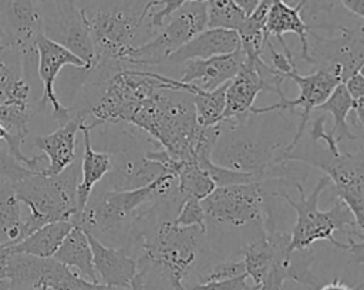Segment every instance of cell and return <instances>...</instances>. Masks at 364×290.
Instances as JSON below:
<instances>
[{"mask_svg":"<svg viewBox=\"0 0 364 290\" xmlns=\"http://www.w3.org/2000/svg\"><path fill=\"white\" fill-rule=\"evenodd\" d=\"M328 185H331L330 179L324 175L317 181L309 195L306 193L301 182H296L293 186L299 192L297 200L291 199L286 189L279 193V198H283L297 215L296 223L290 232L287 252L293 253L306 250L310 249L314 242L326 240L340 250L348 252L357 263L361 264L364 245L363 240L355 242L354 237L357 236L358 239H364V227L357 223L350 208L337 198L331 209H318L320 196Z\"/></svg>","mask_w":364,"mask_h":290,"instance_id":"6da1fadb","label":"cell"},{"mask_svg":"<svg viewBox=\"0 0 364 290\" xmlns=\"http://www.w3.org/2000/svg\"><path fill=\"white\" fill-rule=\"evenodd\" d=\"M125 122L145 131L172 158L195 162L200 127L189 92L161 88L142 100Z\"/></svg>","mask_w":364,"mask_h":290,"instance_id":"7a4b0ae2","label":"cell"},{"mask_svg":"<svg viewBox=\"0 0 364 290\" xmlns=\"http://www.w3.org/2000/svg\"><path fill=\"white\" fill-rule=\"evenodd\" d=\"M148 0H134L127 4L100 7L87 13L90 36L94 48V64L88 70L92 85L104 84L111 75L127 68L124 61L135 47L142 27H149Z\"/></svg>","mask_w":364,"mask_h":290,"instance_id":"3957f363","label":"cell"},{"mask_svg":"<svg viewBox=\"0 0 364 290\" xmlns=\"http://www.w3.org/2000/svg\"><path fill=\"white\" fill-rule=\"evenodd\" d=\"M136 235L142 262L154 267L169 290H186L185 279L193 270L205 232L196 226H178L173 220L144 223Z\"/></svg>","mask_w":364,"mask_h":290,"instance_id":"277c9868","label":"cell"},{"mask_svg":"<svg viewBox=\"0 0 364 290\" xmlns=\"http://www.w3.org/2000/svg\"><path fill=\"white\" fill-rule=\"evenodd\" d=\"M80 165L74 161L57 175L36 172L13 185V189L28 208L24 218V232L28 236L36 229L57 220H71L77 213V185Z\"/></svg>","mask_w":364,"mask_h":290,"instance_id":"5b68a950","label":"cell"},{"mask_svg":"<svg viewBox=\"0 0 364 290\" xmlns=\"http://www.w3.org/2000/svg\"><path fill=\"white\" fill-rule=\"evenodd\" d=\"M280 188L282 183L276 179L216 186L200 203L205 216L216 223L272 230L276 226L270 199L277 198Z\"/></svg>","mask_w":364,"mask_h":290,"instance_id":"8992f818","label":"cell"},{"mask_svg":"<svg viewBox=\"0 0 364 290\" xmlns=\"http://www.w3.org/2000/svg\"><path fill=\"white\" fill-rule=\"evenodd\" d=\"M176 190V176L162 173L152 182L124 190H102L90 196L85 208L71 218V223L85 230L109 232L119 227L142 205L165 198Z\"/></svg>","mask_w":364,"mask_h":290,"instance_id":"52a82bcc","label":"cell"},{"mask_svg":"<svg viewBox=\"0 0 364 290\" xmlns=\"http://www.w3.org/2000/svg\"><path fill=\"white\" fill-rule=\"evenodd\" d=\"M169 17V23L162 26L152 40L129 50L124 61L125 67H161L171 53L206 28V1L185 3Z\"/></svg>","mask_w":364,"mask_h":290,"instance_id":"ba28073f","label":"cell"},{"mask_svg":"<svg viewBox=\"0 0 364 290\" xmlns=\"http://www.w3.org/2000/svg\"><path fill=\"white\" fill-rule=\"evenodd\" d=\"M336 36L323 37L314 30L309 33V64L344 82L364 64L363 20L354 27L337 24Z\"/></svg>","mask_w":364,"mask_h":290,"instance_id":"9c48e42d","label":"cell"},{"mask_svg":"<svg viewBox=\"0 0 364 290\" xmlns=\"http://www.w3.org/2000/svg\"><path fill=\"white\" fill-rule=\"evenodd\" d=\"M37 6L43 34L80 57L88 71L94 64V48L85 9L77 0H38Z\"/></svg>","mask_w":364,"mask_h":290,"instance_id":"30bf717a","label":"cell"},{"mask_svg":"<svg viewBox=\"0 0 364 290\" xmlns=\"http://www.w3.org/2000/svg\"><path fill=\"white\" fill-rule=\"evenodd\" d=\"M0 27L21 55L24 78L37 80V38L43 34L41 17L34 0H0Z\"/></svg>","mask_w":364,"mask_h":290,"instance_id":"8fae6325","label":"cell"},{"mask_svg":"<svg viewBox=\"0 0 364 290\" xmlns=\"http://www.w3.org/2000/svg\"><path fill=\"white\" fill-rule=\"evenodd\" d=\"M327 156H299L294 161L318 168L334 185L337 198L341 199L353 212L357 223L363 226L364 219V161L363 151L350 154L343 151L338 156H333L327 151Z\"/></svg>","mask_w":364,"mask_h":290,"instance_id":"7c38bea8","label":"cell"},{"mask_svg":"<svg viewBox=\"0 0 364 290\" xmlns=\"http://www.w3.org/2000/svg\"><path fill=\"white\" fill-rule=\"evenodd\" d=\"M284 80L294 81V84L300 88V95L297 98H293V100H289L284 95L279 97L280 98L279 102H276L273 105L263 107V108L252 107L250 117L259 115V114H266V112H273V111L294 109L297 107L301 108L300 124L297 127V132L293 136L291 142L289 145L283 146V152L287 156V154L299 145V142H300V139H301V136L306 131V127H307V122L310 119L311 111L316 109L321 102L326 101V98L331 94L334 87L337 84H340V81L334 75H331V74H328L323 70H316L311 74L301 75V74H299L297 68L290 70L289 72H286Z\"/></svg>","mask_w":364,"mask_h":290,"instance_id":"4fadbf2b","label":"cell"},{"mask_svg":"<svg viewBox=\"0 0 364 290\" xmlns=\"http://www.w3.org/2000/svg\"><path fill=\"white\" fill-rule=\"evenodd\" d=\"M37 48V77L41 82V95L37 101V109H43L47 104L51 105L53 114L60 125L73 117V111L64 107L55 95L54 84L60 71L65 65H73L78 70L87 71V64L74 53L61 44L47 38L41 34L36 43Z\"/></svg>","mask_w":364,"mask_h":290,"instance_id":"5bb4252c","label":"cell"},{"mask_svg":"<svg viewBox=\"0 0 364 290\" xmlns=\"http://www.w3.org/2000/svg\"><path fill=\"white\" fill-rule=\"evenodd\" d=\"M264 90H267L266 82L255 63L245 58L236 75L228 82L222 121L230 119L243 125L250 117V109L256 97Z\"/></svg>","mask_w":364,"mask_h":290,"instance_id":"9a60e30c","label":"cell"},{"mask_svg":"<svg viewBox=\"0 0 364 290\" xmlns=\"http://www.w3.org/2000/svg\"><path fill=\"white\" fill-rule=\"evenodd\" d=\"M85 233L90 242L92 266L98 283L117 289H129L131 280L138 273V262L124 249L105 246L94 233L88 230H85Z\"/></svg>","mask_w":364,"mask_h":290,"instance_id":"2e32d148","label":"cell"},{"mask_svg":"<svg viewBox=\"0 0 364 290\" xmlns=\"http://www.w3.org/2000/svg\"><path fill=\"white\" fill-rule=\"evenodd\" d=\"M85 118L82 112L73 111V117L60 128L33 139L34 146L48 158V165L40 171L43 175H57L75 161V138Z\"/></svg>","mask_w":364,"mask_h":290,"instance_id":"e0dca14e","label":"cell"},{"mask_svg":"<svg viewBox=\"0 0 364 290\" xmlns=\"http://www.w3.org/2000/svg\"><path fill=\"white\" fill-rule=\"evenodd\" d=\"M240 48L237 31L225 28H205L195 34L176 51L171 53L161 67L181 65L189 60H205L213 55L229 54Z\"/></svg>","mask_w":364,"mask_h":290,"instance_id":"ac0fdd59","label":"cell"},{"mask_svg":"<svg viewBox=\"0 0 364 290\" xmlns=\"http://www.w3.org/2000/svg\"><path fill=\"white\" fill-rule=\"evenodd\" d=\"M245 61L242 48L222 55H213L205 60L185 61L182 74L178 78L181 82H192L200 90L212 91L229 82Z\"/></svg>","mask_w":364,"mask_h":290,"instance_id":"d6986e66","label":"cell"},{"mask_svg":"<svg viewBox=\"0 0 364 290\" xmlns=\"http://www.w3.org/2000/svg\"><path fill=\"white\" fill-rule=\"evenodd\" d=\"M31 88L24 78L17 47L0 27V104L33 108Z\"/></svg>","mask_w":364,"mask_h":290,"instance_id":"ffe728a7","label":"cell"},{"mask_svg":"<svg viewBox=\"0 0 364 290\" xmlns=\"http://www.w3.org/2000/svg\"><path fill=\"white\" fill-rule=\"evenodd\" d=\"M286 33H294L299 36L301 43V60L309 63V33L310 27L300 16V9L289 6L283 0H273L266 17L264 23V36L267 38L276 37L282 47L284 48V54L287 57H293L290 48L287 47L283 36Z\"/></svg>","mask_w":364,"mask_h":290,"instance_id":"44dd1931","label":"cell"},{"mask_svg":"<svg viewBox=\"0 0 364 290\" xmlns=\"http://www.w3.org/2000/svg\"><path fill=\"white\" fill-rule=\"evenodd\" d=\"M80 132L82 134L84 152H82V161L80 166L81 181L77 185V206H78L77 213L85 208L94 190V186L107 176L114 162L111 152L94 151L91 145V128L88 124H85V121L80 124Z\"/></svg>","mask_w":364,"mask_h":290,"instance_id":"7402d4cb","label":"cell"},{"mask_svg":"<svg viewBox=\"0 0 364 290\" xmlns=\"http://www.w3.org/2000/svg\"><path fill=\"white\" fill-rule=\"evenodd\" d=\"M53 259H55L57 262L70 269H75L81 277L92 283H98L92 266V253L90 242L82 227L73 225V227L65 235L61 245L53 254Z\"/></svg>","mask_w":364,"mask_h":290,"instance_id":"603a6c76","label":"cell"},{"mask_svg":"<svg viewBox=\"0 0 364 290\" xmlns=\"http://www.w3.org/2000/svg\"><path fill=\"white\" fill-rule=\"evenodd\" d=\"M71 227V220L51 222L36 229L18 243L7 246V249L10 253H23L36 257H53Z\"/></svg>","mask_w":364,"mask_h":290,"instance_id":"cb8c5ba5","label":"cell"},{"mask_svg":"<svg viewBox=\"0 0 364 290\" xmlns=\"http://www.w3.org/2000/svg\"><path fill=\"white\" fill-rule=\"evenodd\" d=\"M26 237L21 202L11 182L0 183V245L11 246Z\"/></svg>","mask_w":364,"mask_h":290,"instance_id":"d4e9b609","label":"cell"},{"mask_svg":"<svg viewBox=\"0 0 364 290\" xmlns=\"http://www.w3.org/2000/svg\"><path fill=\"white\" fill-rule=\"evenodd\" d=\"M354 100L351 98V95L347 92L346 87L343 82L337 84L334 87V90L331 91V94L326 98L324 102H321L316 109L318 111H324L333 115V129L330 131V135L338 142L341 144V141L344 138H348L351 141L358 139V136H355L350 128H348V114L354 109Z\"/></svg>","mask_w":364,"mask_h":290,"instance_id":"484cf974","label":"cell"},{"mask_svg":"<svg viewBox=\"0 0 364 290\" xmlns=\"http://www.w3.org/2000/svg\"><path fill=\"white\" fill-rule=\"evenodd\" d=\"M216 185L196 162H182L176 172V192L181 199H205Z\"/></svg>","mask_w":364,"mask_h":290,"instance_id":"4316f807","label":"cell"},{"mask_svg":"<svg viewBox=\"0 0 364 290\" xmlns=\"http://www.w3.org/2000/svg\"><path fill=\"white\" fill-rule=\"evenodd\" d=\"M228 82L212 90L205 91L198 87V90L191 94L195 117L199 127H212L222 122L225 111V92Z\"/></svg>","mask_w":364,"mask_h":290,"instance_id":"83f0119b","label":"cell"},{"mask_svg":"<svg viewBox=\"0 0 364 290\" xmlns=\"http://www.w3.org/2000/svg\"><path fill=\"white\" fill-rule=\"evenodd\" d=\"M245 18V11L233 0H206V28L239 31Z\"/></svg>","mask_w":364,"mask_h":290,"instance_id":"f1b7e54d","label":"cell"},{"mask_svg":"<svg viewBox=\"0 0 364 290\" xmlns=\"http://www.w3.org/2000/svg\"><path fill=\"white\" fill-rule=\"evenodd\" d=\"M245 273L242 259H225L208 262L195 269V283H206L215 280H226Z\"/></svg>","mask_w":364,"mask_h":290,"instance_id":"f546056e","label":"cell"},{"mask_svg":"<svg viewBox=\"0 0 364 290\" xmlns=\"http://www.w3.org/2000/svg\"><path fill=\"white\" fill-rule=\"evenodd\" d=\"M289 6L299 7L300 16L310 30H326L328 23L324 17L331 14L334 3L331 0H283Z\"/></svg>","mask_w":364,"mask_h":290,"instance_id":"4dcf8cb0","label":"cell"},{"mask_svg":"<svg viewBox=\"0 0 364 290\" xmlns=\"http://www.w3.org/2000/svg\"><path fill=\"white\" fill-rule=\"evenodd\" d=\"M34 108L0 104V122L6 127L9 132L17 135L23 139L28 135V122L33 117Z\"/></svg>","mask_w":364,"mask_h":290,"instance_id":"1f68e13d","label":"cell"},{"mask_svg":"<svg viewBox=\"0 0 364 290\" xmlns=\"http://www.w3.org/2000/svg\"><path fill=\"white\" fill-rule=\"evenodd\" d=\"M173 223L178 226H196L206 233V216L200 200L193 198L182 199Z\"/></svg>","mask_w":364,"mask_h":290,"instance_id":"d6a6232c","label":"cell"},{"mask_svg":"<svg viewBox=\"0 0 364 290\" xmlns=\"http://www.w3.org/2000/svg\"><path fill=\"white\" fill-rule=\"evenodd\" d=\"M36 173L34 171L26 168L21 165L14 156H11L9 152H4L0 149V178L7 182H17L21 181L30 175Z\"/></svg>","mask_w":364,"mask_h":290,"instance_id":"836d02e7","label":"cell"},{"mask_svg":"<svg viewBox=\"0 0 364 290\" xmlns=\"http://www.w3.org/2000/svg\"><path fill=\"white\" fill-rule=\"evenodd\" d=\"M206 0H155L152 7L162 6L158 11H149L148 14V24L151 30L161 28L164 26L165 18H168L173 11H176L179 7H182L185 3H203Z\"/></svg>","mask_w":364,"mask_h":290,"instance_id":"e575fe53","label":"cell"},{"mask_svg":"<svg viewBox=\"0 0 364 290\" xmlns=\"http://www.w3.org/2000/svg\"><path fill=\"white\" fill-rule=\"evenodd\" d=\"M247 287H249L247 276L246 273H243L240 276L226 279V280L193 283L191 286H186V290H246Z\"/></svg>","mask_w":364,"mask_h":290,"instance_id":"d590c367","label":"cell"},{"mask_svg":"<svg viewBox=\"0 0 364 290\" xmlns=\"http://www.w3.org/2000/svg\"><path fill=\"white\" fill-rule=\"evenodd\" d=\"M324 122H326V118L324 117H317L313 122V128H311V141L313 142H320V141H324L326 145H327V151L333 155V156H338L343 151L340 149V144L330 135V132L326 131L324 128Z\"/></svg>","mask_w":364,"mask_h":290,"instance_id":"8d00e7d4","label":"cell"},{"mask_svg":"<svg viewBox=\"0 0 364 290\" xmlns=\"http://www.w3.org/2000/svg\"><path fill=\"white\" fill-rule=\"evenodd\" d=\"M343 84H344L347 92L354 100V102L364 100V77H363V70L355 71Z\"/></svg>","mask_w":364,"mask_h":290,"instance_id":"74e56055","label":"cell"},{"mask_svg":"<svg viewBox=\"0 0 364 290\" xmlns=\"http://www.w3.org/2000/svg\"><path fill=\"white\" fill-rule=\"evenodd\" d=\"M343 7L357 18L364 17V0H340Z\"/></svg>","mask_w":364,"mask_h":290,"instance_id":"f35d334b","label":"cell"},{"mask_svg":"<svg viewBox=\"0 0 364 290\" xmlns=\"http://www.w3.org/2000/svg\"><path fill=\"white\" fill-rule=\"evenodd\" d=\"M316 290H361V284L358 287H351L337 279H334L333 281L330 283H326V284H320Z\"/></svg>","mask_w":364,"mask_h":290,"instance_id":"ab89813d","label":"cell"},{"mask_svg":"<svg viewBox=\"0 0 364 290\" xmlns=\"http://www.w3.org/2000/svg\"><path fill=\"white\" fill-rule=\"evenodd\" d=\"M9 256H10V252H9L7 246L0 245V280L6 279V276H7V262H9Z\"/></svg>","mask_w":364,"mask_h":290,"instance_id":"60d3db41","label":"cell"},{"mask_svg":"<svg viewBox=\"0 0 364 290\" xmlns=\"http://www.w3.org/2000/svg\"><path fill=\"white\" fill-rule=\"evenodd\" d=\"M243 11H245V14L247 16V14H250L255 9H256V6L262 1V0H233Z\"/></svg>","mask_w":364,"mask_h":290,"instance_id":"b9f144b4","label":"cell"},{"mask_svg":"<svg viewBox=\"0 0 364 290\" xmlns=\"http://www.w3.org/2000/svg\"><path fill=\"white\" fill-rule=\"evenodd\" d=\"M154 1H155V0H148V3H146V10H148V11H151V10H152V4H154Z\"/></svg>","mask_w":364,"mask_h":290,"instance_id":"7bdbcfd3","label":"cell"},{"mask_svg":"<svg viewBox=\"0 0 364 290\" xmlns=\"http://www.w3.org/2000/svg\"><path fill=\"white\" fill-rule=\"evenodd\" d=\"M246 290H259V289H257L256 286H253V284H252V286H249Z\"/></svg>","mask_w":364,"mask_h":290,"instance_id":"ee69618b","label":"cell"},{"mask_svg":"<svg viewBox=\"0 0 364 290\" xmlns=\"http://www.w3.org/2000/svg\"><path fill=\"white\" fill-rule=\"evenodd\" d=\"M37 290H51V289H48V287H40V289H37Z\"/></svg>","mask_w":364,"mask_h":290,"instance_id":"f6af8a7d","label":"cell"},{"mask_svg":"<svg viewBox=\"0 0 364 290\" xmlns=\"http://www.w3.org/2000/svg\"><path fill=\"white\" fill-rule=\"evenodd\" d=\"M1 182H3V179H1V178H0V183H1Z\"/></svg>","mask_w":364,"mask_h":290,"instance_id":"bcb514c9","label":"cell"}]
</instances>
